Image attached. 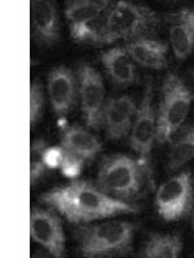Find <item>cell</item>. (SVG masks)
Instances as JSON below:
<instances>
[{"label": "cell", "mask_w": 194, "mask_h": 258, "mask_svg": "<svg viewBox=\"0 0 194 258\" xmlns=\"http://www.w3.org/2000/svg\"><path fill=\"white\" fill-rule=\"evenodd\" d=\"M194 159V124H189L177 136L168 154L167 170L175 172Z\"/></svg>", "instance_id": "cell-17"}, {"label": "cell", "mask_w": 194, "mask_h": 258, "mask_svg": "<svg viewBox=\"0 0 194 258\" xmlns=\"http://www.w3.org/2000/svg\"><path fill=\"white\" fill-rule=\"evenodd\" d=\"M135 225L124 221H109L83 226L75 231L80 254L88 258L126 255L132 250Z\"/></svg>", "instance_id": "cell-2"}, {"label": "cell", "mask_w": 194, "mask_h": 258, "mask_svg": "<svg viewBox=\"0 0 194 258\" xmlns=\"http://www.w3.org/2000/svg\"><path fill=\"white\" fill-rule=\"evenodd\" d=\"M182 250V240L179 235L150 234L147 239L141 257L177 258Z\"/></svg>", "instance_id": "cell-16"}, {"label": "cell", "mask_w": 194, "mask_h": 258, "mask_svg": "<svg viewBox=\"0 0 194 258\" xmlns=\"http://www.w3.org/2000/svg\"><path fill=\"white\" fill-rule=\"evenodd\" d=\"M30 236L36 244L45 248L53 257L62 258L66 254L62 223L57 214L51 209H31Z\"/></svg>", "instance_id": "cell-8"}, {"label": "cell", "mask_w": 194, "mask_h": 258, "mask_svg": "<svg viewBox=\"0 0 194 258\" xmlns=\"http://www.w3.org/2000/svg\"><path fill=\"white\" fill-rule=\"evenodd\" d=\"M145 174L150 177L144 165L129 156H106L99 168L96 186L117 200H133L144 188Z\"/></svg>", "instance_id": "cell-3"}, {"label": "cell", "mask_w": 194, "mask_h": 258, "mask_svg": "<svg viewBox=\"0 0 194 258\" xmlns=\"http://www.w3.org/2000/svg\"><path fill=\"white\" fill-rule=\"evenodd\" d=\"M105 71L117 85L133 84L137 79L132 58L126 49L112 48L100 56Z\"/></svg>", "instance_id": "cell-15"}, {"label": "cell", "mask_w": 194, "mask_h": 258, "mask_svg": "<svg viewBox=\"0 0 194 258\" xmlns=\"http://www.w3.org/2000/svg\"><path fill=\"white\" fill-rule=\"evenodd\" d=\"M31 32L36 43L45 47H53L61 38L59 12L53 2L36 0L31 2Z\"/></svg>", "instance_id": "cell-10"}, {"label": "cell", "mask_w": 194, "mask_h": 258, "mask_svg": "<svg viewBox=\"0 0 194 258\" xmlns=\"http://www.w3.org/2000/svg\"><path fill=\"white\" fill-rule=\"evenodd\" d=\"M64 159V149L61 146L47 147L44 154V161L47 169H60Z\"/></svg>", "instance_id": "cell-24"}, {"label": "cell", "mask_w": 194, "mask_h": 258, "mask_svg": "<svg viewBox=\"0 0 194 258\" xmlns=\"http://www.w3.org/2000/svg\"><path fill=\"white\" fill-rule=\"evenodd\" d=\"M47 147V142L43 138H38L36 141L32 142L30 147V183L31 186L35 185L47 169L44 161Z\"/></svg>", "instance_id": "cell-21"}, {"label": "cell", "mask_w": 194, "mask_h": 258, "mask_svg": "<svg viewBox=\"0 0 194 258\" xmlns=\"http://www.w3.org/2000/svg\"><path fill=\"white\" fill-rule=\"evenodd\" d=\"M41 204L59 212L71 223H87L119 214L137 213V207L106 195L85 181H73L51 188L38 198Z\"/></svg>", "instance_id": "cell-1"}, {"label": "cell", "mask_w": 194, "mask_h": 258, "mask_svg": "<svg viewBox=\"0 0 194 258\" xmlns=\"http://www.w3.org/2000/svg\"><path fill=\"white\" fill-rule=\"evenodd\" d=\"M190 225H191V230L194 232V198L193 202H191V208H190Z\"/></svg>", "instance_id": "cell-26"}, {"label": "cell", "mask_w": 194, "mask_h": 258, "mask_svg": "<svg viewBox=\"0 0 194 258\" xmlns=\"http://www.w3.org/2000/svg\"><path fill=\"white\" fill-rule=\"evenodd\" d=\"M83 165H84V160L82 158L64 149V159L60 165V170L66 178H77L82 173Z\"/></svg>", "instance_id": "cell-23"}, {"label": "cell", "mask_w": 194, "mask_h": 258, "mask_svg": "<svg viewBox=\"0 0 194 258\" xmlns=\"http://www.w3.org/2000/svg\"><path fill=\"white\" fill-rule=\"evenodd\" d=\"M136 112L137 107L131 97L122 96L108 100L103 110V123L105 124L108 140L117 141L126 137Z\"/></svg>", "instance_id": "cell-12"}, {"label": "cell", "mask_w": 194, "mask_h": 258, "mask_svg": "<svg viewBox=\"0 0 194 258\" xmlns=\"http://www.w3.org/2000/svg\"><path fill=\"white\" fill-rule=\"evenodd\" d=\"M71 36L79 43H93V44H109L108 39V25L106 17H96L82 24L71 25Z\"/></svg>", "instance_id": "cell-18"}, {"label": "cell", "mask_w": 194, "mask_h": 258, "mask_svg": "<svg viewBox=\"0 0 194 258\" xmlns=\"http://www.w3.org/2000/svg\"><path fill=\"white\" fill-rule=\"evenodd\" d=\"M126 50L133 61L141 66L154 70L167 68V50L166 43L152 39H133L126 44Z\"/></svg>", "instance_id": "cell-13"}, {"label": "cell", "mask_w": 194, "mask_h": 258, "mask_svg": "<svg viewBox=\"0 0 194 258\" xmlns=\"http://www.w3.org/2000/svg\"><path fill=\"white\" fill-rule=\"evenodd\" d=\"M193 187L190 172H182L159 186L156 197L158 214L165 221H177L191 208Z\"/></svg>", "instance_id": "cell-6"}, {"label": "cell", "mask_w": 194, "mask_h": 258, "mask_svg": "<svg viewBox=\"0 0 194 258\" xmlns=\"http://www.w3.org/2000/svg\"><path fill=\"white\" fill-rule=\"evenodd\" d=\"M171 47L177 59H186L193 52L194 48V32L188 25L179 22L172 25L170 29Z\"/></svg>", "instance_id": "cell-20"}, {"label": "cell", "mask_w": 194, "mask_h": 258, "mask_svg": "<svg viewBox=\"0 0 194 258\" xmlns=\"http://www.w3.org/2000/svg\"><path fill=\"white\" fill-rule=\"evenodd\" d=\"M61 147L75 154L84 161L93 160L101 151L103 145L93 135L79 125H69L62 129Z\"/></svg>", "instance_id": "cell-14"}, {"label": "cell", "mask_w": 194, "mask_h": 258, "mask_svg": "<svg viewBox=\"0 0 194 258\" xmlns=\"http://www.w3.org/2000/svg\"><path fill=\"white\" fill-rule=\"evenodd\" d=\"M176 18L179 22L188 25L191 29V31L194 32V8L191 9H185V11H181L179 15H176Z\"/></svg>", "instance_id": "cell-25"}, {"label": "cell", "mask_w": 194, "mask_h": 258, "mask_svg": "<svg viewBox=\"0 0 194 258\" xmlns=\"http://www.w3.org/2000/svg\"><path fill=\"white\" fill-rule=\"evenodd\" d=\"M48 96L57 116H65L71 111L75 103L77 84L70 69L57 66L48 74Z\"/></svg>", "instance_id": "cell-11"}, {"label": "cell", "mask_w": 194, "mask_h": 258, "mask_svg": "<svg viewBox=\"0 0 194 258\" xmlns=\"http://www.w3.org/2000/svg\"><path fill=\"white\" fill-rule=\"evenodd\" d=\"M109 2H94V0H77L66 4L65 16L71 25H77L100 17L101 13L108 8Z\"/></svg>", "instance_id": "cell-19"}, {"label": "cell", "mask_w": 194, "mask_h": 258, "mask_svg": "<svg viewBox=\"0 0 194 258\" xmlns=\"http://www.w3.org/2000/svg\"><path fill=\"white\" fill-rule=\"evenodd\" d=\"M159 24L156 12L145 6L119 2L106 16L109 44L118 39H129L141 36L152 31Z\"/></svg>", "instance_id": "cell-5"}, {"label": "cell", "mask_w": 194, "mask_h": 258, "mask_svg": "<svg viewBox=\"0 0 194 258\" xmlns=\"http://www.w3.org/2000/svg\"><path fill=\"white\" fill-rule=\"evenodd\" d=\"M191 92L179 75L170 73L162 84V101L157 119V142L163 145L184 124L190 110Z\"/></svg>", "instance_id": "cell-4"}, {"label": "cell", "mask_w": 194, "mask_h": 258, "mask_svg": "<svg viewBox=\"0 0 194 258\" xmlns=\"http://www.w3.org/2000/svg\"><path fill=\"white\" fill-rule=\"evenodd\" d=\"M82 111L87 125L97 129L103 123L105 87L100 74L91 64L82 63L78 69Z\"/></svg>", "instance_id": "cell-9"}, {"label": "cell", "mask_w": 194, "mask_h": 258, "mask_svg": "<svg viewBox=\"0 0 194 258\" xmlns=\"http://www.w3.org/2000/svg\"><path fill=\"white\" fill-rule=\"evenodd\" d=\"M153 83L148 80L144 98L136 112V120L129 137V144L140 155L141 164L148 172L150 163V153L157 138V124L153 110Z\"/></svg>", "instance_id": "cell-7"}, {"label": "cell", "mask_w": 194, "mask_h": 258, "mask_svg": "<svg viewBox=\"0 0 194 258\" xmlns=\"http://www.w3.org/2000/svg\"><path fill=\"white\" fill-rule=\"evenodd\" d=\"M44 111V93L39 82L31 83L30 87V125L34 126L41 119Z\"/></svg>", "instance_id": "cell-22"}]
</instances>
